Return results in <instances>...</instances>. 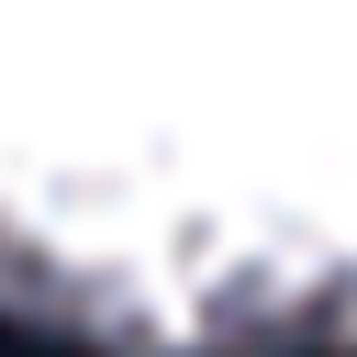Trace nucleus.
I'll return each instance as SVG.
<instances>
[{"mask_svg":"<svg viewBox=\"0 0 357 357\" xmlns=\"http://www.w3.org/2000/svg\"><path fill=\"white\" fill-rule=\"evenodd\" d=\"M0 346H357V0H0Z\"/></svg>","mask_w":357,"mask_h":357,"instance_id":"1","label":"nucleus"}]
</instances>
